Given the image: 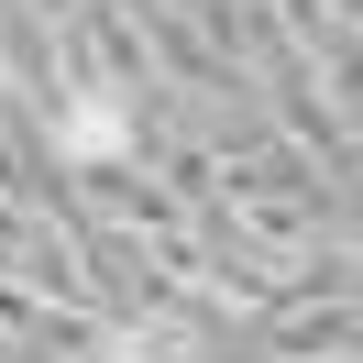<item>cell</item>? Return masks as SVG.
Listing matches in <instances>:
<instances>
[{"label":"cell","mask_w":363,"mask_h":363,"mask_svg":"<svg viewBox=\"0 0 363 363\" xmlns=\"http://www.w3.org/2000/svg\"><path fill=\"white\" fill-rule=\"evenodd\" d=\"M121 133H133V111H121V89H89V99H67V111H55V155H77V165L121 155Z\"/></svg>","instance_id":"6da1fadb"},{"label":"cell","mask_w":363,"mask_h":363,"mask_svg":"<svg viewBox=\"0 0 363 363\" xmlns=\"http://www.w3.org/2000/svg\"><path fill=\"white\" fill-rule=\"evenodd\" d=\"M99 363H187V330L177 319H133V330L99 341Z\"/></svg>","instance_id":"7a4b0ae2"}]
</instances>
